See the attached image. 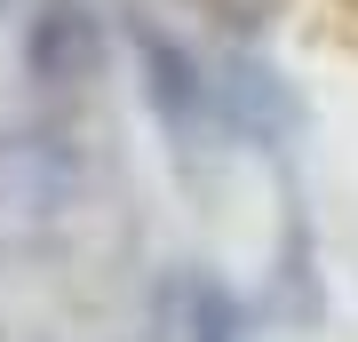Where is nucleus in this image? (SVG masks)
I'll return each instance as SVG.
<instances>
[{
    "mask_svg": "<svg viewBox=\"0 0 358 342\" xmlns=\"http://www.w3.org/2000/svg\"><path fill=\"white\" fill-rule=\"evenodd\" d=\"M96 56H103V32H96V16L80 8V0H48V8L32 16V32H24V72L48 96L96 80Z\"/></svg>",
    "mask_w": 358,
    "mask_h": 342,
    "instance_id": "nucleus-2",
    "label": "nucleus"
},
{
    "mask_svg": "<svg viewBox=\"0 0 358 342\" xmlns=\"http://www.w3.org/2000/svg\"><path fill=\"white\" fill-rule=\"evenodd\" d=\"M136 64H143V104H152V120L167 127L176 159H192L207 136H223V120H215V80H207L167 32H136Z\"/></svg>",
    "mask_w": 358,
    "mask_h": 342,
    "instance_id": "nucleus-1",
    "label": "nucleus"
}]
</instances>
